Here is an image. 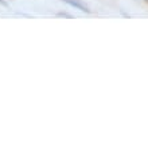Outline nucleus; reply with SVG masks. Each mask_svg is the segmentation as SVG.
<instances>
[{
  "label": "nucleus",
  "mask_w": 148,
  "mask_h": 147,
  "mask_svg": "<svg viewBox=\"0 0 148 147\" xmlns=\"http://www.w3.org/2000/svg\"><path fill=\"white\" fill-rule=\"evenodd\" d=\"M63 3H66L69 4L70 7H74V8H77V10H79V11L82 12H86V14H90V10L88 6H85V4L82 3V1H79V0H62Z\"/></svg>",
  "instance_id": "f257e3e1"
},
{
  "label": "nucleus",
  "mask_w": 148,
  "mask_h": 147,
  "mask_svg": "<svg viewBox=\"0 0 148 147\" xmlns=\"http://www.w3.org/2000/svg\"><path fill=\"white\" fill-rule=\"evenodd\" d=\"M58 16H65V18H73L71 15L66 14V12H58Z\"/></svg>",
  "instance_id": "f03ea898"
},
{
  "label": "nucleus",
  "mask_w": 148,
  "mask_h": 147,
  "mask_svg": "<svg viewBox=\"0 0 148 147\" xmlns=\"http://www.w3.org/2000/svg\"><path fill=\"white\" fill-rule=\"evenodd\" d=\"M0 4H1V6H4V7H8V3L5 1V0H0Z\"/></svg>",
  "instance_id": "7ed1b4c3"
},
{
  "label": "nucleus",
  "mask_w": 148,
  "mask_h": 147,
  "mask_svg": "<svg viewBox=\"0 0 148 147\" xmlns=\"http://www.w3.org/2000/svg\"><path fill=\"white\" fill-rule=\"evenodd\" d=\"M144 1H148V0H144Z\"/></svg>",
  "instance_id": "20e7f679"
}]
</instances>
